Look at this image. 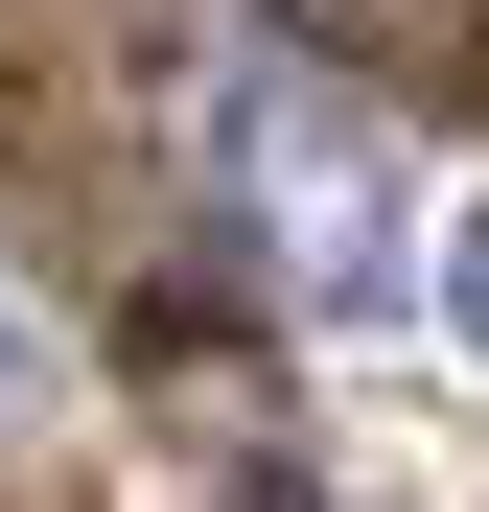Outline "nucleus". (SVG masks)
Here are the masks:
<instances>
[{
	"mask_svg": "<svg viewBox=\"0 0 489 512\" xmlns=\"http://www.w3.org/2000/svg\"><path fill=\"white\" fill-rule=\"evenodd\" d=\"M466 326H489V210H466Z\"/></svg>",
	"mask_w": 489,
	"mask_h": 512,
	"instance_id": "f257e3e1",
	"label": "nucleus"
}]
</instances>
